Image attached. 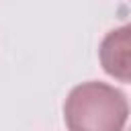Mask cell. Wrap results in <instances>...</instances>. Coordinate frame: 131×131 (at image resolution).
Returning <instances> with one entry per match:
<instances>
[{
	"label": "cell",
	"instance_id": "6da1fadb",
	"mask_svg": "<svg viewBox=\"0 0 131 131\" xmlns=\"http://www.w3.org/2000/svg\"><path fill=\"white\" fill-rule=\"evenodd\" d=\"M127 119V96L106 82H82L63 102V121L70 131H121Z\"/></svg>",
	"mask_w": 131,
	"mask_h": 131
},
{
	"label": "cell",
	"instance_id": "7a4b0ae2",
	"mask_svg": "<svg viewBox=\"0 0 131 131\" xmlns=\"http://www.w3.org/2000/svg\"><path fill=\"white\" fill-rule=\"evenodd\" d=\"M98 59L106 76L131 82V23L108 31L98 47Z\"/></svg>",
	"mask_w": 131,
	"mask_h": 131
}]
</instances>
